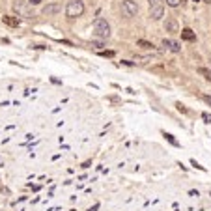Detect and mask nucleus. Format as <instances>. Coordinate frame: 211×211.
I'll return each instance as SVG.
<instances>
[{
  "mask_svg": "<svg viewBox=\"0 0 211 211\" xmlns=\"http://www.w3.org/2000/svg\"><path fill=\"white\" fill-rule=\"evenodd\" d=\"M84 2L82 0H69L67 4H65V15L69 17V19H77V17H82V13H84Z\"/></svg>",
  "mask_w": 211,
  "mask_h": 211,
  "instance_id": "1",
  "label": "nucleus"
},
{
  "mask_svg": "<svg viewBox=\"0 0 211 211\" xmlns=\"http://www.w3.org/2000/svg\"><path fill=\"white\" fill-rule=\"evenodd\" d=\"M41 0H28V6H37Z\"/></svg>",
  "mask_w": 211,
  "mask_h": 211,
  "instance_id": "15",
  "label": "nucleus"
},
{
  "mask_svg": "<svg viewBox=\"0 0 211 211\" xmlns=\"http://www.w3.org/2000/svg\"><path fill=\"white\" fill-rule=\"evenodd\" d=\"M183 2H185V0H166V4H168L170 7H180Z\"/></svg>",
  "mask_w": 211,
  "mask_h": 211,
  "instance_id": "12",
  "label": "nucleus"
},
{
  "mask_svg": "<svg viewBox=\"0 0 211 211\" xmlns=\"http://www.w3.org/2000/svg\"><path fill=\"white\" fill-rule=\"evenodd\" d=\"M165 30L170 32V34H180V24H178V21L172 19V17H168V19L165 21Z\"/></svg>",
  "mask_w": 211,
  "mask_h": 211,
  "instance_id": "6",
  "label": "nucleus"
},
{
  "mask_svg": "<svg viewBox=\"0 0 211 211\" xmlns=\"http://www.w3.org/2000/svg\"><path fill=\"white\" fill-rule=\"evenodd\" d=\"M202 99H204L208 105H211V97H209V95H202Z\"/></svg>",
  "mask_w": 211,
  "mask_h": 211,
  "instance_id": "16",
  "label": "nucleus"
},
{
  "mask_svg": "<svg viewBox=\"0 0 211 211\" xmlns=\"http://www.w3.org/2000/svg\"><path fill=\"white\" fill-rule=\"evenodd\" d=\"M94 36L99 39H108L110 37V26L105 19H95L94 22Z\"/></svg>",
  "mask_w": 211,
  "mask_h": 211,
  "instance_id": "2",
  "label": "nucleus"
},
{
  "mask_svg": "<svg viewBox=\"0 0 211 211\" xmlns=\"http://www.w3.org/2000/svg\"><path fill=\"white\" fill-rule=\"evenodd\" d=\"M62 11V6L60 4H47V6H43V9H41V13L45 15V17H54L56 13H60Z\"/></svg>",
  "mask_w": 211,
  "mask_h": 211,
  "instance_id": "5",
  "label": "nucleus"
},
{
  "mask_svg": "<svg viewBox=\"0 0 211 211\" xmlns=\"http://www.w3.org/2000/svg\"><path fill=\"white\" fill-rule=\"evenodd\" d=\"M2 21H4L7 26H13V28H17V26H19V19H15V17L6 15V17H2Z\"/></svg>",
  "mask_w": 211,
  "mask_h": 211,
  "instance_id": "9",
  "label": "nucleus"
},
{
  "mask_svg": "<svg viewBox=\"0 0 211 211\" xmlns=\"http://www.w3.org/2000/svg\"><path fill=\"white\" fill-rule=\"evenodd\" d=\"M204 2H211V0H204Z\"/></svg>",
  "mask_w": 211,
  "mask_h": 211,
  "instance_id": "18",
  "label": "nucleus"
},
{
  "mask_svg": "<svg viewBox=\"0 0 211 211\" xmlns=\"http://www.w3.org/2000/svg\"><path fill=\"white\" fill-rule=\"evenodd\" d=\"M196 71H198V75H202V77L208 80V82H211V71L208 69V67H198Z\"/></svg>",
  "mask_w": 211,
  "mask_h": 211,
  "instance_id": "10",
  "label": "nucleus"
},
{
  "mask_svg": "<svg viewBox=\"0 0 211 211\" xmlns=\"http://www.w3.org/2000/svg\"><path fill=\"white\" fill-rule=\"evenodd\" d=\"M163 15H165V6L161 2L150 6V19L151 21H159V19H163Z\"/></svg>",
  "mask_w": 211,
  "mask_h": 211,
  "instance_id": "4",
  "label": "nucleus"
},
{
  "mask_svg": "<svg viewBox=\"0 0 211 211\" xmlns=\"http://www.w3.org/2000/svg\"><path fill=\"white\" fill-rule=\"evenodd\" d=\"M148 2H150V6H153V4H157L159 0H148Z\"/></svg>",
  "mask_w": 211,
  "mask_h": 211,
  "instance_id": "17",
  "label": "nucleus"
},
{
  "mask_svg": "<svg viewBox=\"0 0 211 211\" xmlns=\"http://www.w3.org/2000/svg\"><path fill=\"white\" fill-rule=\"evenodd\" d=\"M163 49H166V50H170V52H180L181 50V45L178 43V41H174V39H163Z\"/></svg>",
  "mask_w": 211,
  "mask_h": 211,
  "instance_id": "7",
  "label": "nucleus"
},
{
  "mask_svg": "<svg viewBox=\"0 0 211 211\" xmlns=\"http://www.w3.org/2000/svg\"><path fill=\"white\" fill-rule=\"evenodd\" d=\"M122 13H123L127 19L135 17V15L138 13V4H137L135 0H122Z\"/></svg>",
  "mask_w": 211,
  "mask_h": 211,
  "instance_id": "3",
  "label": "nucleus"
},
{
  "mask_svg": "<svg viewBox=\"0 0 211 211\" xmlns=\"http://www.w3.org/2000/svg\"><path fill=\"white\" fill-rule=\"evenodd\" d=\"M137 47H142V49H146V50H151V49H153V45H151L150 41H146V39H138V41H137Z\"/></svg>",
  "mask_w": 211,
  "mask_h": 211,
  "instance_id": "11",
  "label": "nucleus"
},
{
  "mask_svg": "<svg viewBox=\"0 0 211 211\" xmlns=\"http://www.w3.org/2000/svg\"><path fill=\"white\" fill-rule=\"evenodd\" d=\"M180 34H181V39H185V41H196V34L191 28H183Z\"/></svg>",
  "mask_w": 211,
  "mask_h": 211,
  "instance_id": "8",
  "label": "nucleus"
},
{
  "mask_svg": "<svg viewBox=\"0 0 211 211\" xmlns=\"http://www.w3.org/2000/svg\"><path fill=\"white\" fill-rule=\"evenodd\" d=\"M165 137H166V138H168V140H170V142H172V144H174V146H178V142H176V140H174V137H172V135H165Z\"/></svg>",
  "mask_w": 211,
  "mask_h": 211,
  "instance_id": "14",
  "label": "nucleus"
},
{
  "mask_svg": "<svg viewBox=\"0 0 211 211\" xmlns=\"http://www.w3.org/2000/svg\"><path fill=\"white\" fill-rule=\"evenodd\" d=\"M202 118H204V120H206L208 123H211V114H208V112H204V114H202Z\"/></svg>",
  "mask_w": 211,
  "mask_h": 211,
  "instance_id": "13",
  "label": "nucleus"
}]
</instances>
